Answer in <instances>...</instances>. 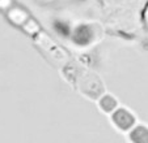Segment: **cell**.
Returning <instances> with one entry per match:
<instances>
[{
  "mask_svg": "<svg viewBox=\"0 0 148 143\" xmlns=\"http://www.w3.org/2000/svg\"><path fill=\"white\" fill-rule=\"evenodd\" d=\"M129 139L131 143H148V127L135 125L129 132Z\"/></svg>",
  "mask_w": 148,
  "mask_h": 143,
  "instance_id": "obj_3",
  "label": "cell"
},
{
  "mask_svg": "<svg viewBox=\"0 0 148 143\" xmlns=\"http://www.w3.org/2000/svg\"><path fill=\"white\" fill-rule=\"evenodd\" d=\"M23 30L25 33H28L29 35H36V34H39L41 33V26L33 18H29L28 21L25 22V25L23 26Z\"/></svg>",
  "mask_w": 148,
  "mask_h": 143,
  "instance_id": "obj_5",
  "label": "cell"
},
{
  "mask_svg": "<svg viewBox=\"0 0 148 143\" xmlns=\"http://www.w3.org/2000/svg\"><path fill=\"white\" fill-rule=\"evenodd\" d=\"M98 107H100V109L102 112L112 115L118 108V102L114 96H112L109 94H103V95L100 96V99H98Z\"/></svg>",
  "mask_w": 148,
  "mask_h": 143,
  "instance_id": "obj_4",
  "label": "cell"
},
{
  "mask_svg": "<svg viewBox=\"0 0 148 143\" xmlns=\"http://www.w3.org/2000/svg\"><path fill=\"white\" fill-rule=\"evenodd\" d=\"M7 17H8V20L13 24V25L21 26V28H23V26L25 25V22L30 18L28 12L18 5L12 7V8L7 12Z\"/></svg>",
  "mask_w": 148,
  "mask_h": 143,
  "instance_id": "obj_2",
  "label": "cell"
},
{
  "mask_svg": "<svg viewBox=\"0 0 148 143\" xmlns=\"http://www.w3.org/2000/svg\"><path fill=\"white\" fill-rule=\"evenodd\" d=\"M112 121L122 132H130L135 126L134 115L126 108H117L112 113Z\"/></svg>",
  "mask_w": 148,
  "mask_h": 143,
  "instance_id": "obj_1",
  "label": "cell"
},
{
  "mask_svg": "<svg viewBox=\"0 0 148 143\" xmlns=\"http://www.w3.org/2000/svg\"><path fill=\"white\" fill-rule=\"evenodd\" d=\"M14 5H16V4H14L13 0H0V9L3 12H5V13Z\"/></svg>",
  "mask_w": 148,
  "mask_h": 143,
  "instance_id": "obj_6",
  "label": "cell"
}]
</instances>
